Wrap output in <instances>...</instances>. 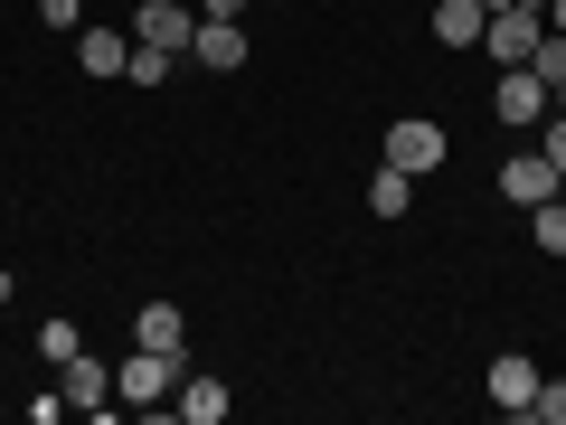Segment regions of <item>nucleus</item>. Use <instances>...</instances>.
Wrapping results in <instances>:
<instances>
[{"instance_id": "f257e3e1", "label": "nucleus", "mask_w": 566, "mask_h": 425, "mask_svg": "<svg viewBox=\"0 0 566 425\" xmlns=\"http://www.w3.org/2000/svg\"><path fill=\"white\" fill-rule=\"evenodd\" d=\"M189 379V350H123V360H114V397H133V416H142V406H170V387H180Z\"/></svg>"}, {"instance_id": "f03ea898", "label": "nucleus", "mask_w": 566, "mask_h": 425, "mask_svg": "<svg viewBox=\"0 0 566 425\" xmlns=\"http://www.w3.org/2000/svg\"><path fill=\"white\" fill-rule=\"evenodd\" d=\"M491 114H501L510 133H538V123L557 114V95H547L538 66H501V85H491Z\"/></svg>"}, {"instance_id": "7ed1b4c3", "label": "nucleus", "mask_w": 566, "mask_h": 425, "mask_svg": "<svg viewBox=\"0 0 566 425\" xmlns=\"http://www.w3.org/2000/svg\"><path fill=\"white\" fill-rule=\"evenodd\" d=\"M444 152H453V133L434 114H397L387 123V162H397L406 180H416V170H444Z\"/></svg>"}, {"instance_id": "20e7f679", "label": "nucleus", "mask_w": 566, "mask_h": 425, "mask_svg": "<svg viewBox=\"0 0 566 425\" xmlns=\"http://www.w3.org/2000/svg\"><path fill=\"white\" fill-rule=\"evenodd\" d=\"M133 39H142V48H170V58H189L199 10H189V0H142V10H133Z\"/></svg>"}, {"instance_id": "39448f33", "label": "nucleus", "mask_w": 566, "mask_h": 425, "mask_svg": "<svg viewBox=\"0 0 566 425\" xmlns=\"http://www.w3.org/2000/svg\"><path fill=\"white\" fill-rule=\"evenodd\" d=\"M57 397H66V406H85V416H114V360L76 350V360L57 369Z\"/></svg>"}, {"instance_id": "423d86ee", "label": "nucleus", "mask_w": 566, "mask_h": 425, "mask_svg": "<svg viewBox=\"0 0 566 425\" xmlns=\"http://www.w3.org/2000/svg\"><path fill=\"white\" fill-rule=\"evenodd\" d=\"M245 58H255L245 20H199V39H189V66H208V76H237Z\"/></svg>"}, {"instance_id": "0eeeda50", "label": "nucleus", "mask_w": 566, "mask_h": 425, "mask_svg": "<svg viewBox=\"0 0 566 425\" xmlns=\"http://www.w3.org/2000/svg\"><path fill=\"white\" fill-rule=\"evenodd\" d=\"M538 379H547V369L528 360V350H501L482 387H491V406H501V416H528V397H538Z\"/></svg>"}, {"instance_id": "6e6552de", "label": "nucleus", "mask_w": 566, "mask_h": 425, "mask_svg": "<svg viewBox=\"0 0 566 425\" xmlns=\"http://www.w3.org/2000/svg\"><path fill=\"white\" fill-rule=\"evenodd\" d=\"M501 199H510V208L557 199V162H547V152H510V162H501Z\"/></svg>"}, {"instance_id": "1a4fd4ad", "label": "nucleus", "mask_w": 566, "mask_h": 425, "mask_svg": "<svg viewBox=\"0 0 566 425\" xmlns=\"http://www.w3.org/2000/svg\"><path fill=\"white\" fill-rule=\"evenodd\" d=\"M76 66H85L95 85H114L123 66H133V39H123V29H104V20H85V29H76Z\"/></svg>"}, {"instance_id": "9d476101", "label": "nucleus", "mask_w": 566, "mask_h": 425, "mask_svg": "<svg viewBox=\"0 0 566 425\" xmlns=\"http://www.w3.org/2000/svg\"><path fill=\"white\" fill-rule=\"evenodd\" d=\"M227 406H237V397H227V387H218V379H199V369H189V379H180V387H170V416H189V425H218V416H227Z\"/></svg>"}, {"instance_id": "9b49d317", "label": "nucleus", "mask_w": 566, "mask_h": 425, "mask_svg": "<svg viewBox=\"0 0 566 425\" xmlns=\"http://www.w3.org/2000/svg\"><path fill=\"white\" fill-rule=\"evenodd\" d=\"M133 341L142 350H189V312L180 303H142L133 312Z\"/></svg>"}, {"instance_id": "f8f14e48", "label": "nucleus", "mask_w": 566, "mask_h": 425, "mask_svg": "<svg viewBox=\"0 0 566 425\" xmlns=\"http://www.w3.org/2000/svg\"><path fill=\"white\" fill-rule=\"evenodd\" d=\"M482 20H491L482 0H434V39L444 48H482Z\"/></svg>"}, {"instance_id": "ddd939ff", "label": "nucleus", "mask_w": 566, "mask_h": 425, "mask_svg": "<svg viewBox=\"0 0 566 425\" xmlns=\"http://www.w3.org/2000/svg\"><path fill=\"white\" fill-rule=\"evenodd\" d=\"M406 208H416V180H406V170L387 162L378 180H368V218H406Z\"/></svg>"}, {"instance_id": "4468645a", "label": "nucleus", "mask_w": 566, "mask_h": 425, "mask_svg": "<svg viewBox=\"0 0 566 425\" xmlns=\"http://www.w3.org/2000/svg\"><path fill=\"white\" fill-rule=\"evenodd\" d=\"M528 246H538V256H566V199H538V208H528Z\"/></svg>"}, {"instance_id": "2eb2a0df", "label": "nucleus", "mask_w": 566, "mask_h": 425, "mask_svg": "<svg viewBox=\"0 0 566 425\" xmlns=\"http://www.w3.org/2000/svg\"><path fill=\"white\" fill-rule=\"evenodd\" d=\"M123 76H133L142 95H151V85H170V48H142V39H133V66H123Z\"/></svg>"}, {"instance_id": "dca6fc26", "label": "nucleus", "mask_w": 566, "mask_h": 425, "mask_svg": "<svg viewBox=\"0 0 566 425\" xmlns=\"http://www.w3.org/2000/svg\"><path fill=\"white\" fill-rule=\"evenodd\" d=\"M528 66H538V76H547V95H557V85H566V29H547V39L528 48Z\"/></svg>"}, {"instance_id": "f3484780", "label": "nucleus", "mask_w": 566, "mask_h": 425, "mask_svg": "<svg viewBox=\"0 0 566 425\" xmlns=\"http://www.w3.org/2000/svg\"><path fill=\"white\" fill-rule=\"evenodd\" d=\"M39 350H48V360L66 369V360H76V350H85V331H76V322H39Z\"/></svg>"}, {"instance_id": "a211bd4d", "label": "nucleus", "mask_w": 566, "mask_h": 425, "mask_svg": "<svg viewBox=\"0 0 566 425\" xmlns=\"http://www.w3.org/2000/svg\"><path fill=\"white\" fill-rule=\"evenodd\" d=\"M528 416H538V425H566V379H538V397H528Z\"/></svg>"}, {"instance_id": "6ab92c4d", "label": "nucleus", "mask_w": 566, "mask_h": 425, "mask_svg": "<svg viewBox=\"0 0 566 425\" xmlns=\"http://www.w3.org/2000/svg\"><path fill=\"white\" fill-rule=\"evenodd\" d=\"M538 152L557 162V180H566V114H547V123H538Z\"/></svg>"}, {"instance_id": "aec40b11", "label": "nucleus", "mask_w": 566, "mask_h": 425, "mask_svg": "<svg viewBox=\"0 0 566 425\" xmlns=\"http://www.w3.org/2000/svg\"><path fill=\"white\" fill-rule=\"evenodd\" d=\"M39 20L48 29H85V0H39Z\"/></svg>"}, {"instance_id": "412c9836", "label": "nucleus", "mask_w": 566, "mask_h": 425, "mask_svg": "<svg viewBox=\"0 0 566 425\" xmlns=\"http://www.w3.org/2000/svg\"><path fill=\"white\" fill-rule=\"evenodd\" d=\"M199 20H245V0H199Z\"/></svg>"}, {"instance_id": "4be33fe9", "label": "nucleus", "mask_w": 566, "mask_h": 425, "mask_svg": "<svg viewBox=\"0 0 566 425\" xmlns=\"http://www.w3.org/2000/svg\"><path fill=\"white\" fill-rule=\"evenodd\" d=\"M547 29H566V0H547Z\"/></svg>"}, {"instance_id": "5701e85b", "label": "nucleus", "mask_w": 566, "mask_h": 425, "mask_svg": "<svg viewBox=\"0 0 566 425\" xmlns=\"http://www.w3.org/2000/svg\"><path fill=\"white\" fill-rule=\"evenodd\" d=\"M557 114H566V85H557Z\"/></svg>"}, {"instance_id": "b1692460", "label": "nucleus", "mask_w": 566, "mask_h": 425, "mask_svg": "<svg viewBox=\"0 0 566 425\" xmlns=\"http://www.w3.org/2000/svg\"><path fill=\"white\" fill-rule=\"evenodd\" d=\"M557 199H566V180H557Z\"/></svg>"}]
</instances>
